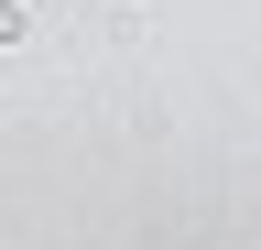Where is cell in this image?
<instances>
[{"label": "cell", "mask_w": 261, "mask_h": 250, "mask_svg": "<svg viewBox=\"0 0 261 250\" xmlns=\"http://www.w3.org/2000/svg\"><path fill=\"white\" fill-rule=\"evenodd\" d=\"M33 33V0H0V44H22Z\"/></svg>", "instance_id": "obj_1"}]
</instances>
